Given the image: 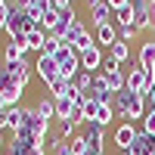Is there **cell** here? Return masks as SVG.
<instances>
[{
	"label": "cell",
	"mask_w": 155,
	"mask_h": 155,
	"mask_svg": "<svg viewBox=\"0 0 155 155\" xmlns=\"http://www.w3.org/2000/svg\"><path fill=\"white\" fill-rule=\"evenodd\" d=\"M84 31H87V25H84L81 19H78V22H71V25H68V31L62 34V44H68V47H74V44H78V37H81Z\"/></svg>",
	"instance_id": "cell-20"
},
{
	"label": "cell",
	"mask_w": 155,
	"mask_h": 155,
	"mask_svg": "<svg viewBox=\"0 0 155 155\" xmlns=\"http://www.w3.org/2000/svg\"><path fill=\"white\" fill-rule=\"evenodd\" d=\"M134 155H155V137H149L146 130H140L137 140H134V146H130Z\"/></svg>",
	"instance_id": "cell-13"
},
{
	"label": "cell",
	"mask_w": 155,
	"mask_h": 155,
	"mask_svg": "<svg viewBox=\"0 0 155 155\" xmlns=\"http://www.w3.org/2000/svg\"><path fill=\"white\" fill-rule=\"evenodd\" d=\"M68 121L78 127V124H84V106H74L71 109V115H68Z\"/></svg>",
	"instance_id": "cell-32"
},
{
	"label": "cell",
	"mask_w": 155,
	"mask_h": 155,
	"mask_svg": "<svg viewBox=\"0 0 155 155\" xmlns=\"http://www.w3.org/2000/svg\"><path fill=\"white\" fill-rule=\"evenodd\" d=\"M0 6H6V0H0Z\"/></svg>",
	"instance_id": "cell-42"
},
{
	"label": "cell",
	"mask_w": 155,
	"mask_h": 155,
	"mask_svg": "<svg viewBox=\"0 0 155 155\" xmlns=\"http://www.w3.org/2000/svg\"><path fill=\"white\" fill-rule=\"evenodd\" d=\"M34 112L41 115V118L53 121V118H56V99H53V96H41V99L34 102Z\"/></svg>",
	"instance_id": "cell-15"
},
{
	"label": "cell",
	"mask_w": 155,
	"mask_h": 155,
	"mask_svg": "<svg viewBox=\"0 0 155 155\" xmlns=\"http://www.w3.org/2000/svg\"><path fill=\"white\" fill-rule=\"evenodd\" d=\"M102 62H106V59H102V50L99 47H90V50L81 53V68L84 71H93V74H96V68L102 71Z\"/></svg>",
	"instance_id": "cell-9"
},
{
	"label": "cell",
	"mask_w": 155,
	"mask_h": 155,
	"mask_svg": "<svg viewBox=\"0 0 155 155\" xmlns=\"http://www.w3.org/2000/svg\"><path fill=\"white\" fill-rule=\"evenodd\" d=\"M146 102H149V109H155V87L149 90V96H146Z\"/></svg>",
	"instance_id": "cell-37"
},
{
	"label": "cell",
	"mask_w": 155,
	"mask_h": 155,
	"mask_svg": "<svg viewBox=\"0 0 155 155\" xmlns=\"http://www.w3.org/2000/svg\"><path fill=\"white\" fill-rule=\"evenodd\" d=\"M109 59H115L118 65H124V62L130 59V47H127V41H121V37H118V41L109 47Z\"/></svg>",
	"instance_id": "cell-18"
},
{
	"label": "cell",
	"mask_w": 155,
	"mask_h": 155,
	"mask_svg": "<svg viewBox=\"0 0 155 155\" xmlns=\"http://www.w3.org/2000/svg\"><path fill=\"white\" fill-rule=\"evenodd\" d=\"M112 6L109 3H99V6H93V9H90V16H93V25H96V28H99V25H109V22H115L112 19Z\"/></svg>",
	"instance_id": "cell-19"
},
{
	"label": "cell",
	"mask_w": 155,
	"mask_h": 155,
	"mask_svg": "<svg viewBox=\"0 0 155 155\" xmlns=\"http://www.w3.org/2000/svg\"><path fill=\"white\" fill-rule=\"evenodd\" d=\"M25 44H28V50H34L37 56L44 53V44H47V31H41V28H31L28 34H25Z\"/></svg>",
	"instance_id": "cell-17"
},
{
	"label": "cell",
	"mask_w": 155,
	"mask_h": 155,
	"mask_svg": "<svg viewBox=\"0 0 155 155\" xmlns=\"http://www.w3.org/2000/svg\"><path fill=\"white\" fill-rule=\"evenodd\" d=\"M140 130H146L149 137H155V109H149L143 115V127H140Z\"/></svg>",
	"instance_id": "cell-30"
},
{
	"label": "cell",
	"mask_w": 155,
	"mask_h": 155,
	"mask_svg": "<svg viewBox=\"0 0 155 155\" xmlns=\"http://www.w3.org/2000/svg\"><path fill=\"white\" fill-rule=\"evenodd\" d=\"M152 71H155V68H152Z\"/></svg>",
	"instance_id": "cell-43"
},
{
	"label": "cell",
	"mask_w": 155,
	"mask_h": 155,
	"mask_svg": "<svg viewBox=\"0 0 155 155\" xmlns=\"http://www.w3.org/2000/svg\"><path fill=\"white\" fill-rule=\"evenodd\" d=\"M112 118H115V109H112V106H99V112H96V118H93V124H99V127H106V124H112Z\"/></svg>",
	"instance_id": "cell-25"
},
{
	"label": "cell",
	"mask_w": 155,
	"mask_h": 155,
	"mask_svg": "<svg viewBox=\"0 0 155 155\" xmlns=\"http://www.w3.org/2000/svg\"><path fill=\"white\" fill-rule=\"evenodd\" d=\"M118 155H134V152L130 149H118Z\"/></svg>",
	"instance_id": "cell-40"
},
{
	"label": "cell",
	"mask_w": 155,
	"mask_h": 155,
	"mask_svg": "<svg viewBox=\"0 0 155 155\" xmlns=\"http://www.w3.org/2000/svg\"><path fill=\"white\" fill-rule=\"evenodd\" d=\"M25 118H28V106H12V109H6V130L16 134L19 127L25 124Z\"/></svg>",
	"instance_id": "cell-12"
},
{
	"label": "cell",
	"mask_w": 155,
	"mask_h": 155,
	"mask_svg": "<svg viewBox=\"0 0 155 155\" xmlns=\"http://www.w3.org/2000/svg\"><path fill=\"white\" fill-rule=\"evenodd\" d=\"M22 93H25V87L12 81L6 68H0V96L6 99V106H9V109H12V106H19V99H22Z\"/></svg>",
	"instance_id": "cell-5"
},
{
	"label": "cell",
	"mask_w": 155,
	"mask_h": 155,
	"mask_svg": "<svg viewBox=\"0 0 155 155\" xmlns=\"http://www.w3.org/2000/svg\"><path fill=\"white\" fill-rule=\"evenodd\" d=\"M0 149H3V130H0Z\"/></svg>",
	"instance_id": "cell-41"
},
{
	"label": "cell",
	"mask_w": 155,
	"mask_h": 155,
	"mask_svg": "<svg viewBox=\"0 0 155 155\" xmlns=\"http://www.w3.org/2000/svg\"><path fill=\"white\" fill-rule=\"evenodd\" d=\"M59 50H62V41H59L56 34H47V44H44V53H47V56H56Z\"/></svg>",
	"instance_id": "cell-29"
},
{
	"label": "cell",
	"mask_w": 155,
	"mask_h": 155,
	"mask_svg": "<svg viewBox=\"0 0 155 155\" xmlns=\"http://www.w3.org/2000/svg\"><path fill=\"white\" fill-rule=\"evenodd\" d=\"M59 22H62V12L50 6V9L44 12V19H41V25H37V28H41V31H47V34H53V31L59 28Z\"/></svg>",
	"instance_id": "cell-16"
},
{
	"label": "cell",
	"mask_w": 155,
	"mask_h": 155,
	"mask_svg": "<svg viewBox=\"0 0 155 155\" xmlns=\"http://www.w3.org/2000/svg\"><path fill=\"white\" fill-rule=\"evenodd\" d=\"M56 65H59V78H68V81H74V78L81 74V53H78L74 47L62 44V50L56 53Z\"/></svg>",
	"instance_id": "cell-2"
},
{
	"label": "cell",
	"mask_w": 155,
	"mask_h": 155,
	"mask_svg": "<svg viewBox=\"0 0 155 155\" xmlns=\"http://www.w3.org/2000/svg\"><path fill=\"white\" fill-rule=\"evenodd\" d=\"M56 134H59L62 140H65V143H71V140L78 137V127H74L71 121H59V130H56Z\"/></svg>",
	"instance_id": "cell-26"
},
{
	"label": "cell",
	"mask_w": 155,
	"mask_h": 155,
	"mask_svg": "<svg viewBox=\"0 0 155 155\" xmlns=\"http://www.w3.org/2000/svg\"><path fill=\"white\" fill-rule=\"evenodd\" d=\"M115 118H124V121H143V115L149 112L146 109V96L143 93H134V90H121V93H115Z\"/></svg>",
	"instance_id": "cell-1"
},
{
	"label": "cell",
	"mask_w": 155,
	"mask_h": 155,
	"mask_svg": "<svg viewBox=\"0 0 155 155\" xmlns=\"http://www.w3.org/2000/svg\"><path fill=\"white\" fill-rule=\"evenodd\" d=\"M9 9H12V3L0 6V31H6V22H9Z\"/></svg>",
	"instance_id": "cell-33"
},
{
	"label": "cell",
	"mask_w": 155,
	"mask_h": 155,
	"mask_svg": "<svg viewBox=\"0 0 155 155\" xmlns=\"http://www.w3.org/2000/svg\"><path fill=\"white\" fill-rule=\"evenodd\" d=\"M149 12H152V28H155V0H149Z\"/></svg>",
	"instance_id": "cell-39"
},
{
	"label": "cell",
	"mask_w": 155,
	"mask_h": 155,
	"mask_svg": "<svg viewBox=\"0 0 155 155\" xmlns=\"http://www.w3.org/2000/svg\"><path fill=\"white\" fill-rule=\"evenodd\" d=\"M87 3V9H93V6H99V3H106V0H84Z\"/></svg>",
	"instance_id": "cell-38"
},
{
	"label": "cell",
	"mask_w": 155,
	"mask_h": 155,
	"mask_svg": "<svg viewBox=\"0 0 155 155\" xmlns=\"http://www.w3.org/2000/svg\"><path fill=\"white\" fill-rule=\"evenodd\" d=\"M118 37L121 41H134V37H140V31H137V25H124V28H118Z\"/></svg>",
	"instance_id": "cell-31"
},
{
	"label": "cell",
	"mask_w": 155,
	"mask_h": 155,
	"mask_svg": "<svg viewBox=\"0 0 155 155\" xmlns=\"http://www.w3.org/2000/svg\"><path fill=\"white\" fill-rule=\"evenodd\" d=\"M74 84H78V90H81V93L90 96V87H93V71H84V68H81V74L74 78Z\"/></svg>",
	"instance_id": "cell-23"
},
{
	"label": "cell",
	"mask_w": 155,
	"mask_h": 155,
	"mask_svg": "<svg viewBox=\"0 0 155 155\" xmlns=\"http://www.w3.org/2000/svg\"><path fill=\"white\" fill-rule=\"evenodd\" d=\"M137 65H143V68H155V41H143V44H140Z\"/></svg>",
	"instance_id": "cell-14"
},
{
	"label": "cell",
	"mask_w": 155,
	"mask_h": 155,
	"mask_svg": "<svg viewBox=\"0 0 155 155\" xmlns=\"http://www.w3.org/2000/svg\"><path fill=\"white\" fill-rule=\"evenodd\" d=\"M99 106H102V102H96L93 96H90V99L84 102V121H87V124H93V118H96V112H99Z\"/></svg>",
	"instance_id": "cell-27"
},
{
	"label": "cell",
	"mask_w": 155,
	"mask_h": 155,
	"mask_svg": "<svg viewBox=\"0 0 155 155\" xmlns=\"http://www.w3.org/2000/svg\"><path fill=\"white\" fill-rule=\"evenodd\" d=\"M68 149H71V155H87V137L78 134L71 143H68Z\"/></svg>",
	"instance_id": "cell-28"
},
{
	"label": "cell",
	"mask_w": 155,
	"mask_h": 155,
	"mask_svg": "<svg viewBox=\"0 0 155 155\" xmlns=\"http://www.w3.org/2000/svg\"><path fill=\"white\" fill-rule=\"evenodd\" d=\"M115 22H118V28H124V25H134V6L127 3V6H121V9H115Z\"/></svg>",
	"instance_id": "cell-24"
},
{
	"label": "cell",
	"mask_w": 155,
	"mask_h": 155,
	"mask_svg": "<svg viewBox=\"0 0 155 155\" xmlns=\"http://www.w3.org/2000/svg\"><path fill=\"white\" fill-rule=\"evenodd\" d=\"M31 28H37V22H31L28 9H19V6H12V9H9V22H6V34H9V41H12V37H22V34H28Z\"/></svg>",
	"instance_id": "cell-4"
},
{
	"label": "cell",
	"mask_w": 155,
	"mask_h": 155,
	"mask_svg": "<svg viewBox=\"0 0 155 155\" xmlns=\"http://www.w3.org/2000/svg\"><path fill=\"white\" fill-rule=\"evenodd\" d=\"M50 6H53V9H59V12H65V9L71 6V0H50Z\"/></svg>",
	"instance_id": "cell-34"
},
{
	"label": "cell",
	"mask_w": 155,
	"mask_h": 155,
	"mask_svg": "<svg viewBox=\"0 0 155 155\" xmlns=\"http://www.w3.org/2000/svg\"><path fill=\"white\" fill-rule=\"evenodd\" d=\"M68 87H71L68 78H56V81L50 84V96H68Z\"/></svg>",
	"instance_id": "cell-22"
},
{
	"label": "cell",
	"mask_w": 155,
	"mask_h": 155,
	"mask_svg": "<svg viewBox=\"0 0 155 155\" xmlns=\"http://www.w3.org/2000/svg\"><path fill=\"white\" fill-rule=\"evenodd\" d=\"M106 3H109L112 9H121V6H127V3H130V0H106Z\"/></svg>",
	"instance_id": "cell-35"
},
{
	"label": "cell",
	"mask_w": 155,
	"mask_h": 155,
	"mask_svg": "<svg viewBox=\"0 0 155 155\" xmlns=\"http://www.w3.org/2000/svg\"><path fill=\"white\" fill-rule=\"evenodd\" d=\"M137 134H140V127H137L134 121H121L118 127H115L112 140H115V146H118V149H130L134 140H137Z\"/></svg>",
	"instance_id": "cell-7"
},
{
	"label": "cell",
	"mask_w": 155,
	"mask_h": 155,
	"mask_svg": "<svg viewBox=\"0 0 155 155\" xmlns=\"http://www.w3.org/2000/svg\"><path fill=\"white\" fill-rule=\"evenodd\" d=\"M6 71H9V78L16 84H22V87H28V81H31V71H34V65L28 59H22V62H12V65H3Z\"/></svg>",
	"instance_id": "cell-8"
},
{
	"label": "cell",
	"mask_w": 155,
	"mask_h": 155,
	"mask_svg": "<svg viewBox=\"0 0 155 155\" xmlns=\"http://www.w3.org/2000/svg\"><path fill=\"white\" fill-rule=\"evenodd\" d=\"M56 155H71V149H68V143H62V146L56 149Z\"/></svg>",
	"instance_id": "cell-36"
},
{
	"label": "cell",
	"mask_w": 155,
	"mask_h": 155,
	"mask_svg": "<svg viewBox=\"0 0 155 155\" xmlns=\"http://www.w3.org/2000/svg\"><path fill=\"white\" fill-rule=\"evenodd\" d=\"M34 71L41 74V81L50 87L59 78V65H56V56H47V53H41L37 56V62H34Z\"/></svg>",
	"instance_id": "cell-6"
},
{
	"label": "cell",
	"mask_w": 155,
	"mask_h": 155,
	"mask_svg": "<svg viewBox=\"0 0 155 155\" xmlns=\"http://www.w3.org/2000/svg\"><path fill=\"white\" fill-rule=\"evenodd\" d=\"M6 155H47V149L44 146H31V143H25V140L12 137V143L6 146Z\"/></svg>",
	"instance_id": "cell-10"
},
{
	"label": "cell",
	"mask_w": 155,
	"mask_h": 155,
	"mask_svg": "<svg viewBox=\"0 0 155 155\" xmlns=\"http://www.w3.org/2000/svg\"><path fill=\"white\" fill-rule=\"evenodd\" d=\"M56 99V118L59 121H68V115H71V109H74V102L68 99V96H53Z\"/></svg>",
	"instance_id": "cell-21"
},
{
	"label": "cell",
	"mask_w": 155,
	"mask_h": 155,
	"mask_svg": "<svg viewBox=\"0 0 155 155\" xmlns=\"http://www.w3.org/2000/svg\"><path fill=\"white\" fill-rule=\"evenodd\" d=\"M152 87H155V71L152 68H143V65H130L127 68V90L149 96Z\"/></svg>",
	"instance_id": "cell-3"
},
{
	"label": "cell",
	"mask_w": 155,
	"mask_h": 155,
	"mask_svg": "<svg viewBox=\"0 0 155 155\" xmlns=\"http://www.w3.org/2000/svg\"><path fill=\"white\" fill-rule=\"evenodd\" d=\"M96 47H112L115 41H118V25H115V22H109V25H99V28H96Z\"/></svg>",
	"instance_id": "cell-11"
}]
</instances>
